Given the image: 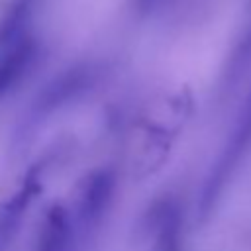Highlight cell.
I'll return each mask as SVG.
<instances>
[{"mask_svg": "<svg viewBox=\"0 0 251 251\" xmlns=\"http://www.w3.org/2000/svg\"><path fill=\"white\" fill-rule=\"evenodd\" d=\"M251 151V90L239 108V114L235 118V124L229 131V137L226 145L222 147L216 163L212 165L202 192L198 200V214L200 218H206L212 214V210L218 206L224 190L229 186L233 176L237 175L241 163Z\"/></svg>", "mask_w": 251, "mask_h": 251, "instance_id": "1", "label": "cell"}, {"mask_svg": "<svg viewBox=\"0 0 251 251\" xmlns=\"http://www.w3.org/2000/svg\"><path fill=\"white\" fill-rule=\"evenodd\" d=\"M100 76H102L100 65L90 61H80L63 69L37 92L29 108L27 122L43 124L61 110L76 104L98 84Z\"/></svg>", "mask_w": 251, "mask_h": 251, "instance_id": "2", "label": "cell"}, {"mask_svg": "<svg viewBox=\"0 0 251 251\" xmlns=\"http://www.w3.org/2000/svg\"><path fill=\"white\" fill-rule=\"evenodd\" d=\"M116 190L118 176L112 167H98L78 182L69 210L80 245H84L108 218L116 198Z\"/></svg>", "mask_w": 251, "mask_h": 251, "instance_id": "3", "label": "cell"}, {"mask_svg": "<svg viewBox=\"0 0 251 251\" xmlns=\"http://www.w3.org/2000/svg\"><path fill=\"white\" fill-rule=\"evenodd\" d=\"M41 41L29 31L0 45V102L31 75L39 61Z\"/></svg>", "mask_w": 251, "mask_h": 251, "instance_id": "4", "label": "cell"}, {"mask_svg": "<svg viewBox=\"0 0 251 251\" xmlns=\"http://www.w3.org/2000/svg\"><path fill=\"white\" fill-rule=\"evenodd\" d=\"M80 247L69 206L53 204L39 224L33 251H78Z\"/></svg>", "mask_w": 251, "mask_h": 251, "instance_id": "5", "label": "cell"}, {"mask_svg": "<svg viewBox=\"0 0 251 251\" xmlns=\"http://www.w3.org/2000/svg\"><path fill=\"white\" fill-rule=\"evenodd\" d=\"M39 175L29 171L22 184L0 204V251H8L12 241L16 239L29 204L39 192Z\"/></svg>", "mask_w": 251, "mask_h": 251, "instance_id": "6", "label": "cell"}, {"mask_svg": "<svg viewBox=\"0 0 251 251\" xmlns=\"http://www.w3.org/2000/svg\"><path fill=\"white\" fill-rule=\"evenodd\" d=\"M43 0H10L0 16V45L33 31V18Z\"/></svg>", "mask_w": 251, "mask_h": 251, "instance_id": "7", "label": "cell"}, {"mask_svg": "<svg viewBox=\"0 0 251 251\" xmlns=\"http://www.w3.org/2000/svg\"><path fill=\"white\" fill-rule=\"evenodd\" d=\"M149 251H182V222L176 208H165L153 224Z\"/></svg>", "mask_w": 251, "mask_h": 251, "instance_id": "8", "label": "cell"}]
</instances>
